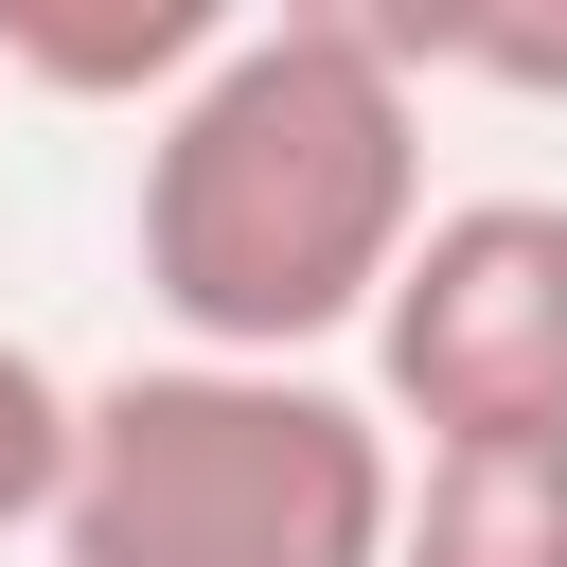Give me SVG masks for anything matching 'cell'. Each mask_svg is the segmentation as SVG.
<instances>
[{
	"mask_svg": "<svg viewBox=\"0 0 567 567\" xmlns=\"http://www.w3.org/2000/svg\"><path fill=\"white\" fill-rule=\"evenodd\" d=\"M390 35H408V71H478V89L567 106V18H390Z\"/></svg>",
	"mask_w": 567,
	"mask_h": 567,
	"instance_id": "52a82bcc",
	"label": "cell"
},
{
	"mask_svg": "<svg viewBox=\"0 0 567 567\" xmlns=\"http://www.w3.org/2000/svg\"><path fill=\"white\" fill-rule=\"evenodd\" d=\"M390 549H408V461L372 390L248 354H159L89 390L53 567H390Z\"/></svg>",
	"mask_w": 567,
	"mask_h": 567,
	"instance_id": "7a4b0ae2",
	"label": "cell"
},
{
	"mask_svg": "<svg viewBox=\"0 0 567 567\" xmlns=\"http://www.w3.org/2000/svg\"><path fill=\"white\" fill-rule=\"evenodd\" d=\"M372 408L425 443H567V195L425 213L372 319Z\"/></svg>",
	"mask_w": 567,
	"mask_h": 567,
	"instance_id": "3957f363",
	"label": "cell"
},
{
	"mask_svg": "<svg viewBox=\"0 0 567 567\" xmlns=\"http://www.w3.org/2000/svg\"><path fill=\"white\" fill-rule=\"evenodd\" d=\"M390 567H567V443H425Z\"/></svg>",
	"mask_w": 567,
	"mask_h": 567,
	"instance_id": "277c9868",
	"label": "cell"
},
{
	"mask_svg": "<svg viewBox=\"0 0 567 567\" xmlns=\"http://www.w3.org/2000/svg\"><path fill=\"white\" fill-rule=\"evenodd\" d=\"M71 443H89V390H53V354H18V337H0V532H53Z\"/></svg>",
	"mask_w": 567,
	"mask_h": 567,
	"instance_id": "8992f818",
	"label": "cell"
},
{
	"mask_svg": "<svg viewBox=\"0 0 567 567\" xmlns=\"http://www.w3.org/2000/svg\"><path fill=\"white\" fill-rule=\"evenodd\" d=\"M425 248V71L390 18H230V53L142 142V301L177 354L301 372L372 337Z\"/></svg>",
	"mask_w": 567,
	"mask_h": 567,
	"instance_id": "6da1fadb",
	"label": "cell"
},
{
	"mask_svg": "<svg viewBox=\"0 0 567 567\" xmlns=\"http://www.w3.org/2000/svg\"><path fill=\"white\" fill-rule=\"evenodd\" d=\"M213 53H230L213 0H142V18H0V71H18V89H89V106H106V89H159V106H177Z\"/></svg>",
	"mask_w": 567,
	"mask_h": 567,
	"instance_id": "5b68a950",
	"label": "cell"
}]
</instances>
